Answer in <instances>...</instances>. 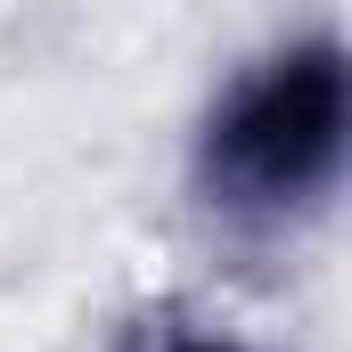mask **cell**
I'll return each instance as SVG.
<instances>
[{
    "label": "cell",
    "mask_w": 352,
    "mask_h": 352,
    "mask_svg": "<svg viewBox=\"0 0 352 352\" xmlns=\"http://www.w3.org/2000/svg\"><path fill=\"white\" fill-rule=\"evenodd\" d=\"M344 140H352V74L344 50L320 33L221 90L197 140V188L238 230H287L336 197Z\"/></svg>",
    "instance_id": "cell-1"
},
{
    "label": "cell",
    "mask_w": 352,
    "mask_h": 352,
    "mask_svg": "<svg viewBox=\"0 0 352 352\" xmlns=\"http://www.w3.org/2000/svg\"><path fill=\"white\" fill-rule=\"evenodd\" d=\"M123 352H246V344H230V336H213V328H180V320H148L140 336Z\"/></svg>",
    "instance_id": "cell-2"
}]
</instances>
